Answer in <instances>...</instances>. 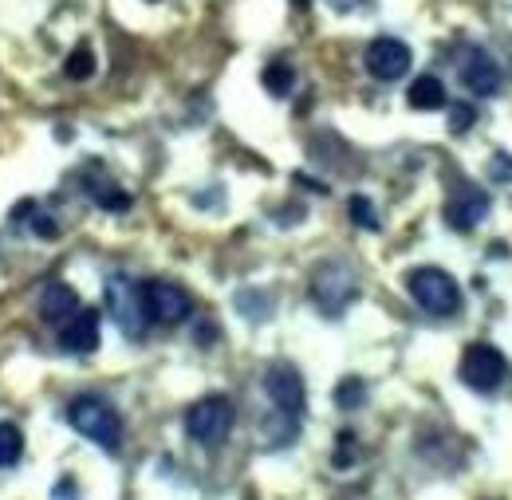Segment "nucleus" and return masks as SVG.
Here are the masks:
<instances>
[{
    "instance_id": "obj_1",
    "label": "nucleus",
    "mask_w": 512,
    "mask_h": 500,
    "mask_svg": "<svg viewBox=\"0 0 512 500\" xmlns=\"http://www.w3.org/2000/svg\"><path fill=\"white\" fill-rule=\"evenodd\" d=\"M67 422H71L75 434L91 438L95 445H103V449H111V453H115L119 441H123V422H119L115 406H111L107 398H99V394H79V398L67 406Z\"/></svg>"
},
{
    "instance_id": "obj_2",
    "label": "nucleus",
    "mask_w": 512,
    "mask_h": 500,
    "mask_svg": "<svg viewBox=\"0 0 512 500\" xmlns=\"http://www.w3.org/2000/svg\"><path fill=\"white\" fill-rule=\"evenodd\" d=\"M406 288H410L414 304L430 315H453L461 308V288L442 268H414L406 276Z\"/></svg>"
},
{
    "instance_id": "obj_3",
    "label": "nucleus",
    "mask_w": 512,
    "mask_h": 500,
    "mask_svg": "<svg viewBox=\"0 0 512 500\" xmlns=\"http://www.w3.org/2000/svg\"><path fill=\"white\" fill-rule=\"evenodd\" d=\"M457 378H461L469 390H477V394H493V390L505 386L509 363H505V355H501L497 347H489V343H469V347L461 351Z\"/></svg>"
},
{
    "instance_id": "obj_4",
    "label": "nucleus",
    "mask_w": 512,
    "mask_h": 500,
    "mask_svg": "<svg viewBox=\"0 0 512 500\" xmlns=\"http://www.w3.org/2000/svg\"><path fill=\"white\" fill-rule=\"evenodd\" d=\"M355 296H359V280H355V272L347 264L327 260V264L316 268V276H312V300H316V308L323 315L347 312V304Z\"/></svg>"
},
{
    "instance_id": "obj_5",
    "label": "nucleus",
    "mask_w": 512,
    "mask_h": 500,
    "mask_svg": "<svg viewBox=\"0 0 512 500\" xmlns=\"http://www.w3.org/2000/svg\"><path fill=\"white\" fill-rule=\"evenodd\" d=\"M233 418H237L233 402L225 394H209V398H201V402L190 406L186 434L193 441H201V445H221V441L229 438V430H233Z\"/></svg>"
},
{
    "instance_id": "obj_6",
    "label": "nucleus",
    "mask_w": 512,
    "mask_h": 500,
    "mask_svg": "<svg viewBox=\"0 0 512 500\" xmlns=\"http://www.w3.org/2000/svg\"><path fill=\"white\" fill-rule=\"evenodd\" d=\"M107 308H111V319L119 323V331L127 339H142L146 335V300H142V284H134L127 276H111L107 280Z\"/></svg>"
},
{
    "instance_id": "obj_7",
    "label": "nucleus",
    "mask_w": 512,
    "mask_h": 500,
    "mask_svg": "<svg viewBox=\"0 0 512 500\" xmlns=\"http://www.w3.org/2000/svg\"><path fill=\"white\" fill-rule=\"evenodd\" d=\"M142 300H146V315L158 323V327H178L186 323L193 312L190 292L182 284H170V280H150L142 284Z\"/></svg>"
},
{
    "instance_id": "obj_8",
    "label": "nucleus",
    "mask_w": 512,
    "mask_h": 500,
    "mask_svg": "<svg viewBox=\"0 0 512 500\" xmlns=\"http://www.w3.org/2000/svg\"><path fill=\"white\" fill-rule=\"evenodd\" d=\"M457 75H461V87L469 91V95H497L501 87H505V67L493 60L485 48H469L465 56H461V67H457Z\"/></svg>"
},
{
    "instance_id": "obj_9",
    "label": "nucleus",
    "mask_w": 512,
    "mask_h": 500,
    "mask_svg": "<svg viewBox=\"0 0 512 500\" xmlns=\"http://www.w3.org/2000/svg\"><path fill=\"white\" fill-rule=\"evenodd\" d=\"M489 217V193L477 186H461L449 193L446 201V225L453 233H473Z\"/></svg>"
},
{
    "instance_id": "obj_10",
    "label": "nucleus",
    "mask_w": 512,
    "mask_h": 500,
    "mask_svg": "<svg viewBox=\"0 0 512 500\" xmlns=\"http://www.w3.org/2000/svg\"><path fill=\"white\" fill-rule=\"evenodd\" d=\"M367 71L375 75V79H383V83H394V79H402L406 71H410V48L402 44V40H394V36H379V40H371V48H367Z\"/></svg>"
},
{
    "instance_id": "obj_11",
    "label": "nucleus",
    "mask_w": 512,
    "mask_h": 500,
    "mask_svg": "<svg viewBox=\"0 0 512 500\" xmlns=\"http://www.w3.org/2000/svg\"><path fill=\"white\" fill-rule=\"evenodd\" d=\"M264 390L276 402V410H284L288 418H296L304 410V378L292 363H272L264 371Z\"/></svg>"
},
{
    "instance_id": "obj_12",
    "label": "nucleus",
    "mask_w": 512,
    "mask_h": 500,
    "mask_svg": "<svg viewBox=\"0 0 512 500\" xmlns=\"http://www.w3.org/2000/svg\"><path fill=\"white\" fill-rule=\"evenodd\" d=\"M60 347H64L67 355H91V351H99V315L79 308L67 323H60Z\"/></svg>"
},
{
    "instance_id": "obj_13",
    "label": "nucleus",
    "mask_w": 512,
    "mask_h": 500,
    "mask_svg": "<svg viewBox=\"0 0 512 500\" xmlns=\"http://www.w3.org/2000/svg\"><path fill=\"white\" fill-rule=\"evenodd\" d=\"M79 312V296H75V288L71 284H48L44 292H40V315L48 319V323H67L71 315Z\"/></svg>"
},
{
    "instance_id": "obj_14",
    "label": "nucleus",
    "mask_w": 512,
    "mask_h": 500,
    "mask_svg": "<svg viewBox=\"0 0 512 500\" xmlns=\"http://www.w3.org/2000/svg\"><path fill=\"white\" fill-rule=\"evenodd\" d=\"M406 99H410L414 111H442V107H446V83H442L438 75H418V79L410 83Z\"/></svg>"
},
{
    "instance_id": "obj_15",
    "label": "nucleus",
    "mask_w": 512,
    "mask_h": 500,
    "mask_svg": "<svg viewBox=\"0 0 512 500\" xmlns=\"http://www.w3.org/2000/svg\"><path fill=\"white\" fill-rule=\"evenodd\" d=\"M260 79H264V91L276 95V99H288V95L296 91V67H288L284 60L268 63Z\"/></svg>"
},
{
    "instance_id": "obj_16",
    "label": "nucleus",
    "mask_w": 512,
    "mask_h": 500,
    "mask_svg": "<svg viewBox=\"0 0 512 500\" xmlns=\"http://www.w3.org/2000/svg\"><path fill=\"white\" fill-rule=\"evenodd\" d=\"M91 197H95V205H99V209H107V213H123V209H130L127 189L115 186V182H103V178H95V182H91Z\"/></svg>"
},
{
    "instance_id": "obj_17",
    "label": "nucleus",
    "mask_w": 512,
    "mask_h": 500,
    "mask_svg": "<svg viewBox=\"0 0 512 500\" xmlns=\"http://www.w3.org/2000/svg\"><path fill=\"white\" fill-rule=\"evenodd\" d=\"M24 457V434L12 422H0V469H12Z\"/></svg>"
},
{
    "instance_id": "obj_18",
    "label": "nucleus",
    "mask_w": 512,
    "mask_h": 500,
    "mask_svg": "<svg viewBox=\"0 0 512 500\" xmlns=\"http://www.w3.org/2000/svg\"><path fill=\"white\" fill-rule=\"evenodd\" d=\"M64 75L71 83H83V79H91L95 75V52L87 48V44H79L71 56L64 60Z\"/></svg>"
},
{
    "instance_id": "obj_19",
    "label": "nucleus",
    "mask_w": 512,
    "mask_h": 500,
    "mask_svg": "<svg viewBox=\"0 0 512 500\" xmlns=\"http://www.w3.org/2000/svg\"><path fill=\"white\" fill-rule=\"evenodd\" d=\"M351 221L359 225V229H367V233H379L383 225H379V213H375V205L367 201V197H351Z\"/></svg>"
},
{
    "instance_id": "obj_20",
    "label": "nucleus",
    "mask_w": 512,
    "mask_h": 500,
    "mask_svg": "<svg viewBox=\"0 0 512 500\" xmlns=\"http://www.w3.org/2000/svg\"><path fill=\"white\" fill-rule=\"evenodd\" d=\"M20 213L32 217V237H40V241H56V237H60V225H56L48 213H40L36 205H20Z\"/></svg>"
},
{
    "instance_id": "obj_21",
    "label": "nucleus",
    "mask_w": 512,
    "mask_h": 500,
    "mask_svg": "<svg viewBox=\"0 0 512 500\" xmlns=\"http://www.w3.org/2000/svg\"><path fill=\"white\" fill-rule=\"evenodd\" d=\"M363 398H367V386H363L359 378H343V382L335 386V406H343V410H355Z\"/></svg>"
},
{
    "instance_id": "obj_22",
    "label": "nucleus",
    "mask_w": 512,
    "mask_h": 500,
    "mask_svg": "<svg viewBox=\"0 0 512 500\" xmlns=\"http://www.w3.org/2000/svg\"><path fill=\"white\" fill-rule=\"evenodd\" d=\"M477 123V107H469V103H457L453 111H449V130L453 134H465L469 126Z\"/></svg>"
},
{
    "instance_id": "obj_23",
    "label": "nucleus",
    "mask_w": 512,
    "mask_h": 500,
    "mask_svg": "<svg viewBox=\"0 0 512 500\" xmlns=\"http://www.w3.org/2000/svg\"><path fill=\"white\" fill-rule=\"evenodd\" d=\"M335 445H339V449H335V457H331V461H335V469H347V465L355 461V434H351V430H343Z\"/></svg>"
},
{
    "instance_id": "obj_24",
    "label": "nucleus",
    "mask_w": 512,
    "mask_h": 500,
    "mask_svg": "<svg viewBox=\"0 0 512 500\" xmlns=\"http://www.w3.org/2000/svg\"><path fill=\"white\" fill-rule=\"evenodd\" d=\"M52 500H79L75 481H71V477H60V481H56V489H52Z\"/></svg>"
},
{
    "instance_id": "obj_25",
    "label": "nucleus",
    "mask_w": 512,
    "mask_h": 500,
    "mask_svg": "<svg viewBox=\"0 0 512 500\" xmlns=\"http://www.w3.org/2000/svg\"><path fill=\"white\" fill-rule=\"evenodd\" d=\"M493 178L497 182H512V158H505V154L493 158Z\"/></svg>"
},
{
    "instance_id": "obj_26",
    "label": "nucleus",
    "mask_w": 512,
    "mask_h": 500,
    "mask_svg": "<svg viewBox=\"0 0 512 500\" xmlns=\"http://www.w3.org/2000/svg\"><path fill=\"white\" fill-rule=\"evenodd\" d=\"M331 4H335L339 12H355V8H359V4H367V0H331Z\"/></svg>"
},
{
    "instance_id": "obj_27",
    "label": "nucleus",
    "mask_w": 512,
    "mask_h": 500,
    "mask_svg": "<svg viewBox=\"0 0 512 500\" xmlns=\"http://www.w3.org/2000/svg\"><path fill=\"white\" fill-rule=\"evenodd\" d=\"M292 4H296V8H308V4H312V0H292Z\"/></svg>"
}]
</instances>
